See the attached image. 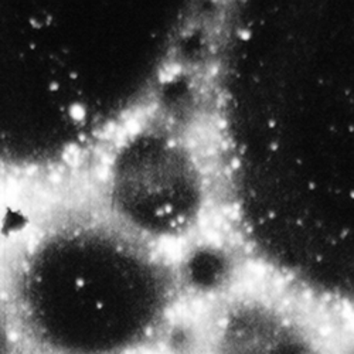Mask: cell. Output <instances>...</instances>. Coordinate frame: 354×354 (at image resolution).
I'll return each mask as SVG.
<instances>
[{"instance_id":"cell-7","label":"cell","mask_w":354,"mask_h":354,"mask_svg":"<svg viewBox=\"0 0 354 354\" xmlns=\"http://www.w3.org/2000/svg\"><path fill=\"white\" fill-rule=\"evenodd\" d=\"M8 221H6V210L3 207V201L0 200V245L6 240V227Z\"/></svg>"},{"instance_id":"cell-1","label":"cell","mask_w":354,"mask_h":354,"mask_svg":"<svg viewBox=\"0 0 354 354\" xmlns=\"http://www.w3.org/2000/svg\"><path fill=\"white\" fill-rule=\"evenodd\" d=\"M21 228L0 297L26 354H142L166 335L182 285L162 250L88 198L55 205Z\"/></svg>"},{"instance_id":"cell-3","label":"cell","mask_w":354,"mask_h":354,"mask_svg":"<svg viewBox=\"0 0 354 354\" xmlns=\"http://www.w3.org/2000/svg\"><path fill=\"white\" fill-rule=\"evenodd\" d=\"M97 143L36 2H0V176L47 174Z\"/></svg>"},{"instance_id":"cell-4","label":"cell","mask_w":354,"mask_h":354,"mask_svg":"<svg viewBox=\"0 0 354 354\" xmlns=\"http://www.w3.org/2000/svg\"><path fill=\"white\" fill-rule=\"evenodd\" d=\"M332 339L293 298L268 289L224 293L205 313L197 354H330Z\"/></svg>"},{"instance_id":"cell-2","label":"cell","mask_w":354,"mask_h":354,"mask_svg":"<svg viewBox=\"0 0 354 354\" xmlns=\"http://www.w3.org/2000/svg\"><path fill=\"white\" fill-rule=\"evenodd\" d=\"M88 200L138 240L163 251L193 235L209 207L194 145L159 115H140L101 143Z\"/></svg>"},{"instance_id":"cell-5","label":"cell","mask_w":354,"mask_h":354,"mask_svg":"<svg viewBox=\"0 0 354 354\" xmlns=\"http://www.w3.org/2000/svg\"><path fill=\"white\" fill-rule=\"evenodd\" d=\"M0 354H24L12 315L0 297Z\"/></svg>"},{"instance_id":"cell-6","label":"cell","mask_w":354,"mask_h":354,"mask_svg":"<svg viewBox=\"0 0 354 354\" xmlns=\"http://www.w3.org/2000/svg\"><path fill=\"white\" fill-rule=\"evenodd\" d=\"M330 354H354V332L332 339Z\"/></svg>"}]
</instances>
